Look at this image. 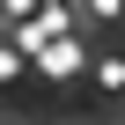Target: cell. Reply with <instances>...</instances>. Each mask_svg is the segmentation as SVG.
<instances>
[{
    "instance_id": "6da1fadb",
    "label": "cell",
    "mask_w": 125,
    "mask_h": 125,
    "mask_svg": "<svg viewBox=\"0 0 125 125\" xmlns=\"http://www.w3.org/2000/svg\"><path fill=\"white\" fill-rule=\"evenodd\" d=\"M96 88H103V96H125V59H118V52L96 66Z\"/></svg>"
},
{
    "instance_id": "7a4b0ae2",
    "label": "cell",
    "mask_w": 125,
    "mask_h": 125,
    "mask_svg": "<svg viewBox=\"0 0 125 125\" xmlns=\"http://www.w3.org/2000/svg\"><path fill=\"white\" fill-rule=\"evenodd\" d=\"M81 8H88L96 22H118V15H125V0H81Z\"/></svg>"
},
{
    "instance_id": "3957f363",
    "label": "cell",
    "mask_w": 125,
    "mask_h": 125,
    "mask_svg": "<svg viewBox=\"0 0 125 125\" xmlns=\"http://www.w3.org/2000/svg\"><path fill=\"white\" fill-rule=\"evenodd\" d=\"M15 74H22V52H15V44H0V81H15Z\"/></svg>"
},
{
    "instance_id": "277c9868",
    "label": "cell",
    "mask_w": 125,
    "mask_h": 125,
    "mask_svg": "<svg viewBox=\"0 0 125 125\" xmlns=\"http://www.w3.org/2000/svg\"><path fill=\"white\" fill-rule=\"evenodd\" d=\"M8 8H15V15H30V8H37V0H8Z\"/></svg>"
}]
</instances>
